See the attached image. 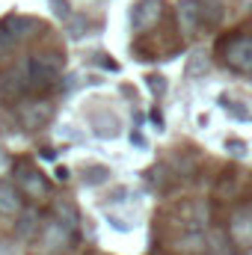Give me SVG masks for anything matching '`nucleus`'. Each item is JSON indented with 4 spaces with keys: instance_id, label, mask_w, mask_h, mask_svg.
<instances>
[{
    "instance_id": "nucleus-3",
    "label": "nucleus",
    "mask_w": 252,
    "mask_h": 255,
    "mask_svg": "<svg viewBox=\"0 0 252 255\" xmlns=\"http://www.w3.org/2000/svg\"><path fill=\"white\" fill-rule=\"evenodd\" d=\"M18 119L27 130H42L54 122V104L45 98H30L18 104Z\"/></svg>"
},
{
    "instance_id": "nucleus-18",
    "label": "nucleus",
    "mask_w": 252,
    "mask_h": 255,
    "mask_svg": "<svg viewBox=\"0 0 252 255\" xmlns=\"http://www.w3.org/2000/svg\"><path fill=\"white\" fill-rule=\"evenodd\" d=\"M0 255H21V253H18V247H12V244H0Z\"/></svg>"
},
{
    "instance_id": "nucleus-21",
    "label": "nucleus",
    "mask_w": 252,
    "mask_h": 255,
    "mask_svg": "<svg viewBox=\"0 0 252 255\" xmlns=\"http://www.w3.org/2000/svg\"><path fill=\"white\" fill-rule=\"evenodd\" d=\"M241 255H252V253H241Z\"/></svg>"
},
{
    "instance_id": "nucleus-20",
    "label": "nucleus",
    "mask_w": 252,
    "mask_h": 255,
    "mask_svg": "<svg viewBox=\"0 0 252 255\" xmlns=\"http://www.w3.org/2000/svg\"><path fill=\"white\" fill-rule=\"evenodd\" d=\"M57 178H60V181H68V169H65V166H57Z\"/></svg>"
},
{
    "instance_id": "nucleus-12",
    "label": "nucleus",
    "mask_w": 252,
    "mask_h": 255,
    "mask_svg": "<svg viewBox=\"0 0 252 255\" xmlns=\"http://www.w3.org/2000/svg\"><path fill=\"white\" fill-rule=\"evenodd\" d=\"M36 229H39V223H36V211H24V214H21V223H18V235H21V238H30Z\"/></svg>"
},
{
    "instance_id": "nucleus-1",
    "label": "nucleus",
    "mask_w": 252,
    "mask_h": 255,
    "mask_svg": "<svg viewBox=\"0 0 252 255\" xmlns=\"http://www.w3.org/2000/svg\"><path fill=\"white\" fill-rule=\"evenodd\" d=\"M63 68H65V60H63V54H57V51H39V54H33L27 60V65H24L30 89L51 86L63 74Z\"/></svg>"
},
{
    "instance_id": "nucleus-7",
    "label": "nucleus",
    "mask_w": 252,
    "mask_h": 255,
    "mask_svg": "<svg viewBox=\"0 0 252 255\" xmlns=\"http://www.w3.org/2000/svg\"><path fill=\"white\" fill-rule=\"evenodd\" d=\"M18 190L27 193L30 199L48 196V178L36 166H18Z\"/></svg>"
},
{
    "instance_id": "nucleus-9",
    "label": "nucleus",
    "mask_w": 252,
    "mask_h": 255,
    "mask_svg": "<svg viewBox=\"0 0 252 255\" xmlns=\"http://www.w3.org/2000/svg\"><path fill=\"white\" fill-rule=\"evenodd\" d=\"M24 89H30V83H27V71H24V68H9V71L0 74V95L15 98V95H21Z\"/></svg>"
},
{
    "instance_id": "nucleus-19",
    "label": "nucleus",
    "mask_w": 252,
    "mask_h": 255,
    "mask_svg": "<svg viewBox=\"0 0 252 255\" xmlns=\"http://www.w3.org/2000/svg\"><path fill=\"white\" fill-rule=\"evenodd\" d=\"M9 169V157H6V151L0 148V172H6Z\"/></svg>"
},
{
    "instance_id": "nucleus-16",
    "label": "nucleus",
    "mask_w": 252,
    "mask_h": 255,
    "mask_svg": "<svg viewBox=\"0 0 252 255\" xmlns=\"http://www.w3.org/2000/svg\"><path fill=\"white\" fill-rule=\"evenodd\" d=\"M145 80H148V89H151V92H157V95H160V92L166 89V80H163L160 74H148Z\"/></svg>"
},
{
    "instance_id": "nucleus-14",
    "label": "nucleus",
    "mask_w": 252,
    "mask_h": 255,
    "mask_svg": "<svg viewBox=\"0 0 252 255\" xmlns=\"http://www.w3.org/2000/svg\"><path fill=\"white\" fill-rule=\"evenodd\" d=\"M226 151H229L232 157L244 160V157H247V151H250V145H247L244 139H238V136H229V139H226Z\"/></svg>"
},
{
    "instance_id": "nucleus-10",
    "label": "nucleus",
    "mask_w": 252,
    "mask_h": 255,
    "mask_svg": "<svg viewBox=\"0 0 252 255\" xmlns=\"http://www.w3.org/2000/svg\"><path fill=\"white\" fill-rule=\"evenodd\" d=\"M0 214H21V193L12 181H0Z\"/></svg>"
},
{
    "instance_id": "nucleus-4",
    "label": "nucleus",
    "mask_w": 252,
    "mask_h": 255,
    "mask_svg": "<svg viewBox=\"0 0 252 255\" xmlns=\"http://www.w3.org/2000/svg\"><path fill=\"white\" fill-rule=\"evenodd\" d=\"M205 21H208V6L202 0H181L178 3V27H181V33L187 39L199 36Z\"/></svg>"
},
{
    "instance_id": "nucleus-2",
    "label": "nucleus",
    "mask_w": 252,
    "mask_h": 255,
    "mask_svg": "<svg viewBox=\"0 0 252 255\" xmlns=\"http://www.w3.org/2000/svg\"><path fill=\"white\" fill-rule=\"evenodd\" d=\"M223 63L229 65L232 71L238 74H252V36L241 33V36H232L226 45H223Z\"/></svg>"
},
{
    "instance_id": "nucleus-13",
    "label": "nucleus",
    "mask_w": 252,
    "mask_h": 255,
    "mask_svg": "<svg viewBox=\"0 0 252 255\" xmlns=\"http://www.w3.org/2000/svg\"><path fill=\"white\" fill-rule=\"evenodd\" d=\"M57 217H60V223L68 226L71 232L77 229V214H74V208H71L68 202H60V205H57Z\"/></svg>"
},
{
    "instance_id": "nucleus-5",
    "label": "nucleus",
    "mask_w": 252,
    "mask_h": 255,
    "mask_svg": "<svg viewBox=\"0 0 252 255\" xmlns=\"http://www.w3.org/2000/svg\"><path fill=\"white\" fill-rule=\"evenodd\" d=\"M163 18V0H136L130 9V27L133 30H151Z\"/></svg>"
},
{
    "instance_id": "nucleus-15",
    "label": "nucleus",
    "mask_w": 252,
    "mask_h": 255,
    "mask_svg": "<svg viewBox=\"0 0 252 255\" xmlns=\"http://www.w3.org/2000/svg\"><path fill=\"white\" fill-rule=\"evenodd\" d=\"M199 71H208V57H205L202 51H196V54H193V63H190L187 74H190V77H196Z\"/></svg>"
},
{
    "instance_id": "nucleus-11",
    "label": "nucleus",
    "mask_w": 252,
    "mask_h": 255,
    "mask_svg": "<svg viewBox=\"0 0 252 255\" xmlns=\"http://www.w3.org/2000/svg\"><path fill=\"white\" fill-rule=\"evenodd\" d=\"M0 27H3V30H6V33L15 39V42H21V39H27V36H30V30H33V21H30V18H24V15H9V18L0 24Z\"/></svg>"
},
{
    "instance_id": "nucleus-17",
    "label": "nucleus",
    "mask_w": 252,
    "mask_h": 255,
    "mask_svg": "<svg viewBox=\"0 0 252 255\" xmlns=\"http://www.w3.org/2000/svg\"><path fill=\"white\" fill-rule=\"evenodd\" d=\"M107 175H110L107 166H92V169H89V184H98V181H104Z\"/></svg>"
},
{
    "instance_id": "nucleus-8",
    "label": "nucleus",
    "mask_w": 252,
    "mask_h": 255,
    "mask_svg": "<svg viewBox=\"0 0 252 255\" xmlns=\"http://www.w3.org/2000/svg\"><path fill=\"white\" fill-rule=\"evenodd\" d=\"M229 232L235 238V244L241 247H252V208H241L235 211L232 223H229Z\"/></svg>"
},
{
    "instance_id": "nucleus-6",
    "label": "nucleus",
    "mask_w": 252,
    "mask_h": 255,
    "mask_svg": "<svg viewBox=\"0 0 252 255\" xmlns=\"http://www.w3.org/2000/svg\"><path fill=\"white\" fill-rule=\"evenodd\" d=\"M68 241H71V229L63 226L60 220H48L42 226V250L45 253H60L68 247Z\"/></svg>"
}]
</instances>
